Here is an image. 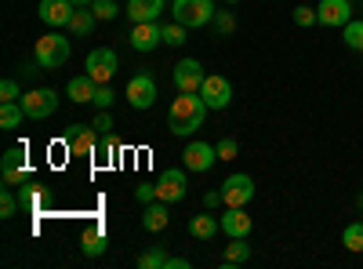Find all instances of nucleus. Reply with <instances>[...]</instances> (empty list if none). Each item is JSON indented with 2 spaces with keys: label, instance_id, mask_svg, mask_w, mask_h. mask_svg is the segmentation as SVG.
I'll use <instances>...</instances> for the list:
<instances>
[{
  "label": "nucleus",
  "instance_id": "obj_1",
  "mask_svg": "<svg viewBox=\"0 0 363 269\" xmlns=\"http://www.w3.org/2000/svg\"><path fill=\"white\" fill-rule=\"evenodd\" d=\"M203 116H207V102H203L200 92H178V99L167 109V128L186 138L196 128H203Z\"/></svg>",
  "mask_w": 363,
  "mask_h": 269
},
{
  "label": "nucleus",
  "instance_id": "obj_2",
  "mask_svg": "<svg viewBox=\"0 0 363 269\" xmlns=\"http://www.w3.org/2000/svg\"><path fill=\"white\" fill-rule=\"evenodd\" d=\"M174 22H182L186 29H200L215 22V0H174L171 8Z\"/></svg>",
  "mask_w": 363,
  "mask_h": 269
},
{
  "label": "nucleus",
  "instance_id": "obj_3",
  "mask_svg": "<svg viewBox=\"0 0 363 269\" xmlns=\"http://www.w3.org/2000/svg\"><path fill=\"white\" fill-rule=\"evenodd\" d=\"M33 58L40 62V70H58L62 62H69V40L62 33H48V37L37 40Z\"/></svg>",
  "mask_w": 363,
  "mask_h": 269
},
{
  "label": "nucleus",
  "instance_id": "obj_4",
  "mask_svg": "<svg viewBox=\"0 0 363 269\" xmlns=\"http://www.w3.org/2000/svg\"><path fill=\"white\" fill-rule=\"evenodd\" d=\"M22 109H26L29 121H44V116H51L58 109L55 87H33V92H26L22 95Z\"/></svg>",
  "mask_w": 363,
  "mask_h": 269
},
{
  "label": "nucleus",
  "instance_id": "obj_5",
  "mask_svg": "<svg viewBox=\"0 0 363 269\" xmlns=\"http://www.w3.org/2000/svg\"><path fill=\"white\" fill-rule=\"evenodd\" d=\"M255 200V178L251 175H229L222 182V204L225 207H247Z\"/></svg>",
  "mask_w": 363,
  "mask_h": 269
},
{
  "label": "nucleus",
  "instance_id": "obj_6",
  "mask_svg": "<svg viewBox=\"0 0 363 269\" xmlns=\"http://www.w3.org/2000/svg\"><path fill=\"white\" fill-rule=\"evenodd\" d=\"M87 77L95 80V84H109L113 73H116V51L113 48H95L87 55V62H84Z\"/></svg>",
  "mask_w": 363,
  "mask_h": 269
},
{
  "label": "nucleus",
  "instance_id": "obj_7",
  "mask_svg": "<svg viewBox=\"0 0 363 269\" xmlns=\"http://www.w3.org/2000/svg\"><path fill=\"white\" fill-rule=\"evenodd\" d=\"M215 160H218V149L207 146V142H200V138L189 142L186 153H182V164H186V171H196V175L211 171V168H215Z\"/></svg>",
  "mask_w": 363,
  "mask_h": 269
},
{
  "label": "nucleus",
  "instance_id": "obj_8",
  "mask_svg": "<svg viewBox=\"0 0 363 269\" xmlns=\"http://www.w3.org/2000/svg\"><path fill=\"white\" fill-rule=\"evenodd\" d=\"M200 95H203L207 109H225V106L233 102V84H229L225 77H218V73H207Z\"/></svg>",
  "mask_w": 363,
  "mask_h": 269
},
{
  "label": "nucleus",
  "instance_id": "obj_9",
  "mask_svg": "<svg viewBox=\"0 0 363 269\" xmlns=\"http://www.w3.org/2000/svg\"><path fill=\"white\" fill-rule=\"evenodd\" d=\"M203 80H207V73H203V66L196 62V58H182V62L174 66V87L178 92H200Z\"/></svg>",
  "mask_w": 363,
  "mask_h": 269
},
{
  "label": "nucleus",
  "instance_id": "obj_10",
  "mask_svg": "<svg viewBox=\"0 0 363 269\" xmlns=\"http://www.w3.org/2000/svg\"><path fill=\"white\" fill-rule=\"evenodd\" d=\"M186 171H178V168H167L160 175V182H157V197L167 200V204H178V200H186Z\"/></svg>",
  "mask_w": 363,
  "mask_h": 269
},
{
  "label": "nucleus",
  "instance_id": "obj_11",
  "mask_svg": "<svg viewBox=\"0 0 363 269\" xmlns=\"http://www.w3.org/2000/svg\"><path fill=\"white\" fill-rule=\"evenodd\" d=\"M128 40H131L135 51H153L157 44H164V26L160 22H135Z\"/></svg>",
  "mask_w": 363,
  "mask_h": 269
},
{
  "label": "nucleus",
  "instance_id": "obj_12",
  "mask_svg": "<svg viewBox=\"0 0 363 269\" xmlns=\"http://www.w3.org/2000/svg\"><path fill=\"white\" fill-rule=\"evenodd\" d=\"M128 102L135 106V109H149L157 102V84H153V77H131V84H128Z\"/></svg>",
  "mask_w": 363,
  "mask_h": 269
},
{
  "label": "nucleus",
  "instance_id": "obj_13",
  "mask_svg": "<svg viewBox=\"0 0 363 269\" xmlns=\"http://www.w3.org/2000/svg\"><path fill=\"white\" fill-rule=\"evenodd\" d=\"M316 15H320V26H345L352 22V4L349 0H320Z\"/></svg>",
  "mask_w": 363,
  "mask_h": 269
},
{
  "label": "nucleus",
  "instance_id": "obj_14",
  "mask_svg": "<svg viewBox=\"0 0 363 269\" xmlns=\"http://www.w3.org/2000/svg\"><path fill=\"white\" fill-rule=\"evenodd\" d=\"M73 11H77L73 0H40V18H44L51 29H58V26H69Z\"/></svg>",
  "mask_w": 363,
  "mask_h": 269
},
{
  "label": "nucleus",
  "instance_id": "obj_15",
  "mask_svg": "<svg viewBox=\"0 0 363 269\" xmlns=\"http://www.w3.org/2000/svg\"><path fill=\"white\" fill-rule=\"evenodd\" d=\"M26 175H29V164H26V146L8 149V153H4V182H8V186H18Z\"/></svg>",
  "mask_w": 363,
  "mask_h": 269
},
{
  "label": "nucleus",
  "instance_id": "obj_16",
  "mask_svg": "<svg viewBox=\"0 0 363 269\" xmlns=\"http://www.w3.org/2000/svg\"><path fill=\"white\" fill-rule=\"evenodd\" d=\"M167 222H171V215H167V200H149L145 204V212H142V226L149 229V233H160V229H167Z\"/></svg>",
  "mask_w": 363,
  "mask_h": 269
},
{
  "label": "nucleus",
  "instance_id": "obj_17",
  "mask_svg": "<svg viewBox=\"0 0 363 269\" xmlns=\"http://www.w3.org/2000/svg\"><path fill=\"white\" fill-rule=\"evenodd\" d=\"M251 215L244 212V207H229V212L222 215V233L225 236H247L251 233Z\"/></svg>",
  "mask_w": 363,
  "mask_h": 269
},
{
  "label": "nucleus",
  "instance_id": "obj_18",
  "mask_svg": "<svg viewBox=\"0 0 363 269\" xmlns=\"http://www.w3.org/2000/svg\"><path fill=\"white\" fill-rule=\"evenodd\" d=\"M164 11V0H128V18L131 22H157Z\"/></svg>",
  "mask_w": 363,
  "mask_h": 269
},
{
  "label": "nucleus",
  "instance_id": "obj_19",
  "mask_svg": "<svg viewBox=\"0 0 363 269\" xmlns=\"http://www.w3.org/2000/svg\"><path fill=\"white\" fill-rule=\"evenodd\" d=\"M95 92H99V84L91 80L87 73H84V77H73V80H69V87H66V95H69L77 106H84V102H95Z\"/></svg>",
  "mask_w": 363,
  "mask_h": 269
},
{
  "label": "nucleus",
  "instance_id": "obj_20",
  "mask_svg": "<svg viewBox=\"0 0 363 269\" xmlns=\"http://www.w3.org/2000/svg\"><path fill=\"white\" fill-rule=\"evenodd\" d=\"M189 233L196 236V241H211V236L222 233V219H215V215H193L189 219Z\"/></svg>",
  "mask_w": 363,
  "mask_h": 269
},
{
  "label": "nucleus",
  "instance_id": "obj_21",
  "mask_svg": "<svg viewBox=\"0 0 363 269\" xmlns=\"http://www.w3.org/2000/svg\"><path fill=\"white\" fill-rule=\"evenodd\" d=\"M251 258V244L247 236H233V244H225V255H222V265L233 269V265H244Z\"/></svg>",
  "mask_w": 363,
  "mask_h": 269
},
{
  "label": "nucleus",
  "instance_id": "obj_22",
  "mask_svg": "<svg viewBox=\"0 0 363 269\" xmlns=\"http://www.w3.org/2000/svg\"><path fill=\"white\" fill-rule=\"evenodd\" d=\"M106 244H109V236H106V229H102V226L87 229V233L80 236V251H84L87 258H99V255L106 251Z\"/></svg>",
  "mask_w": 363,
  "mask_h": 269
},
{
  "label": "nucleus",
  "instance_id": "obj_23",
  "mask_svg": "<svg viewBox=\"0 0 363 269\" xmlns=\"http://www.w3.org/2000/svg\"><path fill=\"white\" fill-rule=\"evenodd\" d=\"M69 149H73L77 157L95 153V149H99V146H95V128H91V131H77V128H73V131H69Z\"/></svg>",
  "mask_w": 363,
  "mask_h": 269
},
{
  "label": "nucleus",
  "instance_id": "obj_24",
  "mask_svg": "<svg viewBox=\"0 0 363 269\" xmlns=\"http://www.w3.org/2000/svg\"><path fill=\"white\" fill-rule=\"evenodd\" d=\"M95 22H99V18H95V11H87V8H77L66 29H69V33H77V37H87L91 29H95Z\"/></svg>",
  "mask_w": 363,
  "mask_h": 269
},
{
  "label": "nucleus",
  "instance_id": "obj_25",
  "mask_svg": "<svg viewBox=\"0 0 363 269\" xmlns=\"http://www.w3.org/2000/svg\"><path fill=\"white\" fill-rule=\"evenodd\" d=\"M22 116H26L22 102H0V128L4 131H15L22 124Z\"/></svg>",
  "mask_w": 363,
  "mask_h": 269
},
{
  "label": "nucleus",
  "instance_id": "obj_26",
  "mask_svg": "<svg viewBox=\"0 0 363 269\" xmlns=\"http://www.w3.org/2000/svg\"><path fill=\"white\" fill-rule=\"evenodd\" d=\"M167 251L164 248H149V251H142L138 255V269H167Z\"/></svg>",
  "mask_w": 363,
  "mask_h": 269
},
{
  "label": "nucleus",
  "instance_id": "obj_27",
  "mask_svg": "<svg viewBox=\"0 0 363 269\" xmlns=\"http://www.w3.org/2000/svg\"><path fill=\"white\" fill-rule=\"evenodd\" d=\"M342 40L352 51H363V22H345L342 26Z\"/></svg>",
  "mask_w": 363,
  "mask_h": 269
},
{
  "label": "nucleus",
  "instance_id": "obj_28",
  "mask_svg": "<svg viewBox=\"0 0 363 269\" xmlns=\"http://www.w3.org/2000/svg\"><path fill=\"white\" fill-rule=\"evenodd\" d=\"M342 244H345L349 251H363V222H349V226H345Z\"/></svg>",
  "mask_w": 363,
  "mask_h": 269
},
{
  "label": "nucleus",
  "instance_id": "obj_29",
  "mask_svg": "<svg viewBox=\"0 0 363 269\" xmlns=\"http://www.w3.org/2000/svg\"><path fill=\"white\" fill-rule=\"evenodd\" d=\"M91 11H95V18H102V22H109V18L120 15L116 0H95V4H91Z\"/></svg>",
  "mask_w": 363,
  "mask_h": 269
},
{
  "label": "nucleus",
  "instance_id": "obj_30",
  "mask_svg": "<svg viewBox=\"0 0 363 269\" xmlns=\"http://www.w3.org/2000/svg\"><path fill=\"white\" fill-rule=\"evenodd\" d=\"M164 44H171V48L186 44V26H182V22H171V26H164Z\"/></svg>",
  "mask_w": 363,
  "mask_h": 269
},
{
  "label": "nucleus",
  "instance_id": "obj_31",
  "mask_svg": "<svg viewBox=\"0 0 363 269\" xmlns=\"http://www.w3.org/2000/svg\"><path fill=\"white\" fill-rule=\"evenodd\" d=\"M15 212H18V200H15V193L4 186V193H0V219H15Z\"/></svg>",
  "mask_w": 363,
  "mask_h": 269
},
{
  "label": "nucleus",
  "instance_id": "obj_32",
  "mask_svg": "<svg viewBox=\"0 0 363 269\" xmlns=\"http://www.w3.org/2000/svg\"><path fill=\"white\" fill-rule=\"evenodd\" d=\"M294 22H298V26H313V22H320V15H316V8H309V4H298V8H294Z\"/></svg>",
  "mask_w": 363,
  "mask_h": 269
},
{
  "label": "nucleus",
  "instance_id": "obj_33",
  "mask_svg": "<svg viewBox=\"0 0 363 269\" xmlns=\"http://www.w3.org/2000/svg\"><path fill=\"white\" fill-rule=\"evenodd\" d=\"M215 149H218V160H233V157L240 153V142H236V138H222Z\"/></svg>",
  "mask_w": 363,
  "mask_h": 269
},
{
  "label": "nucleus",
  "instance_id": "obj_34",
  "mask_svg": "<svg viewBox=\"0 0 363 269\" xmlns=\"http://www.w3.org/2000/svg\"><path fill=\"white\" fill-rule=\"evenodd\" d=\"M215 29L225 37V33H233V29H236V18L229 11H215Z\"/></svg>",
  "mask_w": 363,
  "mask_h": 269
},
{
  "label": "nucleus",
  "instance_id": "obj_35",
  "mask_svg": "<svg viewBox=\"0 0 363 269\" xmlns=\"http://www.w3.org/2000/svg\"><path fill=\"white\" fill-rule=\"evenodd\" d=\"M113 99H116V95H113V87H109V84H99V92H95V106H99V109H109V106H113Z\"/></svg>",
  "mask_w": 363,
  "mask_h": 269
},
{
  "label": "nucleus",
  "instance_id": "obj_36",
  "mask_svg": "<svg viewBox=\"0 0 363 269\" xmlns=\"http://www.w3.org/2000/svg\"><path fill=\"white\" fill-rule=\"evenodd\" d=\"M0 102H18V84H15V80L0 84Z\"/></svg>",
  "mask_w": 363,
  "mask_h": 269
},
{
  "label": "nucleus",
  "instance_id": "obj_37",
  "mask_svg": "<svg viewBox=\"0 0 363 269\" xmlns=\"http://www.w3.org/2000/svg\"><path fill=\"white\" fill-rule=\"evenodd\" d=\"M95 131H102V135H109L113 131V116H109V109H102L99 116H95V124H91Z\"/></svg>",
  "mask_w": 363,
  "mask_h": 269
},
{
  "label": "nucleus",
  "instance_id": "obj_38",
  "mask_svg": "<svg viewBox=\"0 0 363 269\" xmlns=\"http://www.w3.org/2000/svg\"><path fill=\"white\" fill-rule=\"evenodd\" d=\"M95 153H99L102 160H109V157L116 153V142H113V135H106V138L99 142V149H95Z\"/></svg>",
  "mask_w": 363,
  "mask_h": 269
},
{
  "label": "nucleus",
  "instance_id": "obj_39",
  "mask_svg": "<svg viewBox=\"0 0 363 269\" xmlns=\"http://www.w3.org/2000/svg\"><path fill=\"white\" fill-rule=\"evenodd\" d=\"M135 197H138L142 204H149V200H157V186H149V182H138V190H135Z\"/></svg>",
  "mask_w": 363,
  "mask_h": 269
},
{
  "label": "nucleus",
  "instance_id": "obj_40",
  "mask_svg": "<svg viewBox=\"0 0 363 269\" xmlns=\"http://www.w3.org/2000/svg\"><path fill=\"white\" fill-rule=\"evenodd\" d=\"M203 204H207V207H218V204H222V190H215V193H207V197H203Z\"/></svg>",
  "mask_w": 363,
  "mask_h": 269
},
{
  "label": "nucleus",
  "instance_id": "obj_41",
  "mask_svg": "<svg viewBox=\"0 0 363 269\" xmlns=\"http://www.w3.org/2000/svg\"><path fill=\"white\" fill-rule=\"evenodd\" d=\"M167 269H189V258H167Z\"/></svg>",
  "mask_w": 363,
  "mask_h": 269
},
{
  "label": "nucleus",
  "instance_id": "obj_42",
  "mask_svg": "<svg viewBox=\"0 0 363 269\" xmlns=\"http://www.w3.org/2000/svg\"><path fill=\"white\" fill-rule=\"evenodd\" d=\"M73 4H77V8H87V4H95V0H73Z\"/></svg>",
  "mask_w": 363,
  "mask_h": 269
},
{
  "label": "nucleus",
  "instance_id": "obj_43",
  "mask_svg": "<svg viewBox=\"0 0 363 269\" xmlns=\"http://www.w3.org/2000/svg\"><path fill=\"white\" fill-rule=\"evenodd\" d=\"M359 207H363V193H359Z\"/></svg>",
  "mask_w": 363,
  "mask_h": 269
},
{
  "label": "nucleus",
  "instance_id": "obj_44",
  "mask_svg": "<svg viewBox=\"0 0 363 269\" xmlns=\"http://www.w3.org/2000/svg\"><path fill=\"white\" fill-rule=\"evenodd\" d=\"M225 4H236V0H225Z\"/></svg>",
  "mask_w": 363,
  "mask_h": 269
}]
</instances>
